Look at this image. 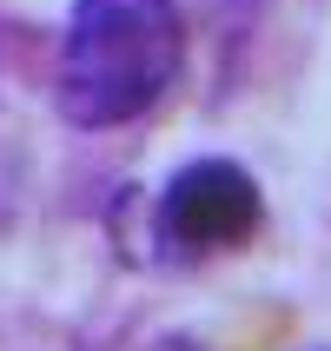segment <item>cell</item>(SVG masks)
I'll return each mask as SVG.
<instances>
[{"label":"cell","mask_w":331,"mask_h":351,"mask_svg":"<svg viewBox=\"0 0 331 351\" xmlns=\"http://www.w3.org/2000/svg\"><path fill=\"white\" fill-rule=\"evenodd\" d=\"M179 60V0H73L60 40V113L73 126H126L166 99Z\"/></svg>","instance_id":"obj_1"},{"label":"cell","mask_w":331,"mask_h":351,"mask_svg":"<svg viewBox=\"0 0 331 351\" xmlns=\"http://www.w3.org/2000/svg\"><path fill=\"white\" fill-rule=\"evenodd\" d=\"M258 219H265V199H258V179L238 159H193L159 193V239L173 252L245 245L258 232Z\"/></svg>","instance_id":"obj_2"}]
</instances>
